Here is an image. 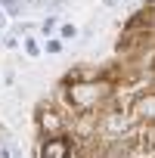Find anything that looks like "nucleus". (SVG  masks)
I'll use <instances>...</instances> for the list:
<instances>
[{
	"label": "nucleus",
	"mask_w": 155,
	"mask_h": 158,
	"mask_svg": "<svg viewBox=\"0 0 155 158\" xmlns=\"http://www.w3.org/2000/svg\"><path fill=\"white\" fill-rule=\"evenodd\" d=\"M65 96L74 109H90V106H96L99 99L109 96V84L106 81H78V84L68 87Z\"/></svg>",
	"instance_id": "nucleus-1"
},
{
	"label": "nucleus",
	"mask_w": 155,
	"mask_h": 158,
	"mask_svg": "<svg viewBox=\"0 0 155 158\" xmlns=\"http://www.w3.org/2000/svg\"><path fill=\"white\" fill-rule=\"evenodd\" d=\"M68 152H71V143L65 136H50L40 149V158H68Z\"/></svg>",
	"instance_id": "nucleus-2"
},
{
	"label": "nucleus",
	"mask_w": 155,
	"mask_h": 158,
	"mask_svg": "<svg viewBox=\"0 0 155 158\" xmlns=\"http://www.w3.org/2000/svg\"><path fill=\"white\" fill-rule=\"evenodd\" d=\"M133 118L155 121V93H143V96L133 99Z\"/></svg>",
	"instance_id": "nucleus-3"
},
{
	"label": "nucleus",
	"mask_w": 155,
	"mask_h": 158,
	"mask_svg": "<svg viewBox=\"0 0 155 158\" xmlns=\"http://www.w3.org/2000/svg\"><path fill=\"white\" fill-rule=\"evenodd\" d=\"M40 127L50 130V133H59V130H62V118H59L56 112H44V115H40Z\"/></svg>",
	"instance_id": "nucleus-4"
},
{
	"label": "nucleus",
	"mask_w": 155,
	"mask_h": 158,
	"mask_svg": "<svg viewBox=\"0 0 155 158\" xmlns=\"http://www.w3.org/2000/svg\"><path fill=\"white\" fill-rule=\"evenodd\" d=\"M0 3L10 10V16H19V10H22V3H19V0H0Z\"/></svg>",
	"instance_id": "nucleus-5"
},
{
	"label": "nucleus",
	"mask_w": 155,
	"mask_h": 158,
	"mask_svg": "<svg viewBox=\"0 0 155 158\" xmlns=\"http://www.w3.org/2000/svg\"><path fill=\"white\" fill-rule=\"evenodd\" d=\"M3 47H6V50H16V47H19L16 34H3Z\"/></svg>",
	"instance_id": "nucleus-6"
},
{
	"label": "nucleus",
	"mask_w": 155,
	"mask_h": 158,
	"mask_svg": "<svg viewBox=\"0 0 155 158\" xmlns=\"http://www.w3.org/2000/svg\"><path fill=\"white\" fill-rule=\"evenodd\" d=\"M62 37H78V28L74 25H62Z\"/></svg>",
	"instance_id": "nucleus-7"
},
{
	"label": "nucleus",
	"mask_w": 155,
	"mask_h": 158,
	"mask_svg": "<svg viewBox=\"0 0 155 158\" xmlns=\"http://www.w3.org/2000/svg\"><path fill=\"white\" fill-rule=\"evenodd\" d=\"M53 28H56V19H44V25H40V31L47 34V31H53Z\"/></svg>",
	"instance_id": "nucleus-8"
},
{
	"label": "nucleus",
	"mask_w": 155,
	"mask_h": 158,
	"mask_svg": "<svg viewBox=\"0 0 155 158\" xmlns=\"http://www.w3.org/2000/svg\"><path fill=\"white\" fill-rule=\"evenodd\" d=\"M25 50H28V56H37V53H40V50H37V44H34V40H25Z\"/></svg>",
	"instance_id": "nucleus-9"
},
{
	"label": "nucleus",
	"mask_w": 155,
	"mask_h": 158,
	"mask_svg": "<svg viewBox=\"0 0 155 158\" xmlns=\"http://www.w3.org/2000/svg\"><path fill=\"white\" fill-rule=\"evenodd\" d=\"M59 50H62L59 40H50V44H47V53H59Z\"/></svg>",
	"instance_id": "nucleus-10"
},
{
	"label": "nucleus",
	"mask_w": 155,
	"mask_h": 158,
	"mask_svg": "<svg viewBox=\"0 0 155 158\" xmlns=\"http://www.w3.org/2000/svg\"><path fill=\"white\" fill-rule=\"evenodd\" d=\"M0 28H3V13H0Z\"/></svg>",
	"instance_id": "nucleus-11"
},
{
	"label": "nucleus",
	"mask_w": 155,
	"mask_h": 158,
	"mask_svg": "<svg viewBox=\"0 0 155 158\" xmlns=\"http://www.w3.org/2000/svg\"><path fill=\"white\" fill-rule=\"evenodd\" d=\"M0 40H3V37H0Z\"/></svg>",
	"instance_id": "nucleus-12"
}]
</instances>
